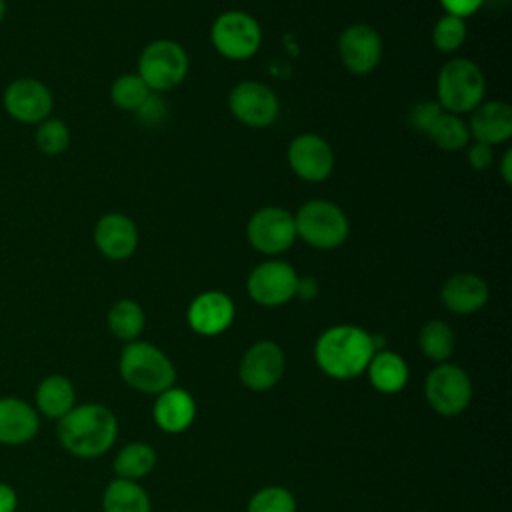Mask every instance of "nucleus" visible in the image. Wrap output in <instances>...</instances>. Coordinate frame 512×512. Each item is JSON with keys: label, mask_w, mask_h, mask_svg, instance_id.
<instances>
[{"label": "nucleus", "mask_w": 512, "mask_h": 512, "mask_svg": "<svg viewBox=\"0 0 512 512\" xmlns=\"http://www.w3.org/2000/svg\"><path fill=\"white\" fill-rule=\"evenodd\" d=\"M56 436L68 454L76 458H98L116 442L118 420L102 404H76L58 420Z\"/></svg>", "instance_id": "f257e3e1"}, {"label": "nucleus", "mask_w": 512, "mask_h": 512, "mask_svg": "<svg viewBox=\"0 0 512 512\" xmlns=\"http://www.w3.org/2000/svg\"><path fill=\"white\" fill-rule=\"evenodd\" d=\"M374 352L372 334L354 324H338L324 330L314 346L318 368L340 380L362 374Z\"/></svg>", "instance_id": "f03ea898"}, {"label": "nucleus", "mask_w": 512, "mask_h": 512, "mask_svg": "<svg viewBox=\"0 0 512 512\" xmlns=\"http://www.w3.org/2000/svg\"><path fill=\"white\" fill-rule=\"evenodd\" d=\"M120 376L138 392L160 394L174 384L176 368L158 346L134 340L120 354Z\"/></svg>", "instance_id": "7ed1b4c3"}, {"label": "nucleus", "mask_w": 512, "mask_h": 512, "mask_svg": "<svg viewBox=\"0 0 512 512\" xmlns=\"http://www.w3.org/2000/svg\"><path fill=\"white\" fill-rule=\"evenodd\" d=\"M486 92V80L480 66L468 58H450L438 72L436 96L442 110L452 114L472 112Z\"/></svg>", "instance_id": "20e7f679"}, {"label": "nucleus", "mask_w": 512, "mask_h": 512, "mask_svg": "<svg viewBox=\"0 0 512 512\" xmlns=\"http://www.w3.org/2000/svg\"><path fill=\"white\" fill-rule=\"evenodd\" d=\"M296 238L316 250H334L348 238L350 224L340 206L330 200H308L294 214Z\"/></svg>", "instance_id": "39448f33"}, {"label": "nucleus", "mask_w": 512, "mask_h": 512, "mask_svg": "<svg viewBox=\"0 0 512 512\" xmlns=\"http://www.w3.org/2000/svg\"><path fill=\"white\" fill-rule=\"evenodd\" d=\"M188 72L186 50L168 38L150 42L138 58V76L152 92H168L176 88Z\"/></svg>", "instance_id": "423d86ee"}, {"label": "nucleus", "mask_w": 512, "mask_h": 512, "mask_svg": "<svg viewBox=\"0 0 512 512\" xmlns=\"http://www.w3.org/2000/svg\"><path fill=\"white\" fill-rule=\"evenodd\" d=\"M210 38L224 58L248 60L262 44V28L248 12L228 10L212 22Z\"/></svg>", "instance_id": "0eeeda50"}, {"label": "nucleus", "mask_w": 512, "mask_h": 512, "mask_svg": "<svg viewBox=\"0 0 512 512\" xmlns=\"http://www.w3.org/2000/svg\"><path fill=\"white\" fill-rule=\"evenodd\" d=\"M424 394L432 410L442 416H456L470 404L472 384L464 368L450 362H440L428 372Z\"/></svg>", "instance_id": "6e6552de"}, {"label": "nucleus", "mask_w": 512, "mask_h": 512, "mask_svg": "<svg viewBox=\"0 0 512 512\" xmlns=\"http://www.w3.org/2000/svg\"><path fill=\"white\" fill-rule=\"evenodd\" d=\"M246 236L254 250L268 256L282 254L296 240L294 214L280 206H264L250 216Z\"/></svg>", "instance_id": "1a4fd4ad"}, {"label": "nucleus", "mask_w": 512, "mask_h": 512, "mask_svg": "<svg viewBox=\"0 0 512 512\" xmlns=\"http://www.w3.org/2000/svg\"><path fill=\"white\" fill-rule=\"evenodd\" d=\"M296 270L284 260H266L258 264L246 280L248 296L260 306H282L296 296Z\"/></svg>", "instance_id": "9d476101"}, {"label": "nucleus", "mask_w": 512, "mask_h": 512, "mask_svg": "<svg viewBox=\"0 0 512 512\" xmlns=\"http://www.w3.org/2000/svg\"><path fill=\"white\" fill-rule=\"evenodd\" d=\"M228 108L238 122L250 128H266L276 120L280 104L272 88L256 80H244L230 90Z\"/></svg>", "instance_id": "9b49d317"}, {"label": "nucleus", "mask_w": 512, "mask_h": 512, "mask_svg": "<svg viewBox=\"0 0 512 512\" xmlns=\"http://www.w3.org/2000/svg\"><path fill=\"white\" fill-rule=\"evenodd\" d=\"M2 106L16 122L40 124L50 116L54 96L50 88L36 78H16L4 88Z\"/></svg>", "instance_id": "f8f14e48"}, {"label": "nucleus", "mask_w": 512, "mask_h": 512, "mask_svg": "<svg viewBox=\"0 0 512 512\" xmlns=\"http://www.w3.org/2000/svg\"><path fill=\"white\" fill-rule=\"evenodd\" d=\"M286 370V356L282 348L272 340H260L252 344L238 366L240 382L254 390L264 392L274 388Z\"/></svg>", "instance_id": "ddd939ff"}, {"label": "nucleus", "mask_w": 512, "mask_h": 512, "mask_svg": "<svg viewBox=\"0 0 512 512\" xmlns=\"http://www.w3.org/2000/svg\"><path fill=\"white\" fill-rule=\"evenodd\" d=\"M288 164L292 172L306 182H322L334 170L332 146L318 134H298L288 146Z\"/></svg>", "instance_id": "4468645a"}, {"label": "nucleus", "mask_w": 512, "mask_h": 512, "mask_svg": "<svg viewBox=\"0 0 512 512\" xmlns=\"http://www.w3.org/2000/svg\"><path fill=\"white\" fill-rule=\"evenodd\" d=\"M338 54L350 74H370L382 58L380 34L368 24H352L338 38Z\"/></svg>", "instance_id": "2eb2a0df"}, {"label": "nucleus", "mask_w": 512, "mask_h": 512, "mask_svg": "<svg viewBox=\"0 0 512 512\" xmlns=\"http://www.w3.org/2000/svg\"><path fill=\"white\" fill-rule=\"evenodd\" d=\"M40 432V414L34 404L18 396H0V444L24 446Z\"/></svg>", "instance_id": "dca6fc26"}, {"label": "nucleus", "mask_w": 512, "mask_h": 512, "mask_svg": "<svg viewBox=\"0 0 512 512\" xmlns=\"http://www.w3.org/2000/svg\"><path fill=\"white\" fill-rule=\"evenodd\" d=\"M186 316L194 332L202 336H216L232 324L234 302L220 290H206L190 302Z\"/></svg>", "instance_id": "f3484780"}, {"label": "nucleus", "mask_w": 512, "mask_h": 512, "mask_svg": "<svg viewBox=\"0 0 512 512\" xmlns=\"http://www.w3.org/2000/svg\"><path fill=\"white\" fill-rule=\"evenodd\" d=\"M94 244L106 258L124 260L138 246L136 224L122 212H108L94 226Z\"/></svg>", "instance_id": "a211bd4d"}, {"label": "nucleus", "mask_w": 512, "mask_h": 512, "mask_svg": "<svg viewBox=\"0 0 512 512\" xmlns=\"http://www.w3.org/2000/svg\"><path fill=\"white\" fill-rule=\"evenodd\" d=\"M470 138L476 142L494 146L502 144L512 136V110L502 100H488L480 102L468 120Z\"/></svg>", "instance_id": "6ab92c4d"}, {"label": "nucleus", "mask_w": 512, "mask_h": 512, "mask_svg": "<svg viewBox=\"0 0 512 512\" xmlns=\"http://www.w3.org/2000/svg\"><path fill=\"white\" fill-rule=\"evenodd\" d=\"M440 300L454 314H474L488 302V286L478 274L458 272L442 284Z\"/></svg>", "instance_id": "aec40b11"}, {"label": "nucleus", "mask_w": 512, "mask_h": 512, "mask_svg": "<svg viewBox=\"0 0 512 512\" xmlns=\"http://www.w3.org/2000/svg\"><path fill=\"white\" fill-rule=\"evenodd\" d=\"M32 404L40 416L58 422L76 406V390L72 380L64 374L44 376L36 384Z\"/></svg>", "instance_id": "412c9836"}, {"label": "nucleus", "mask_w": 512, "mask_h": 512, "mask_svg": "<svg viewBox=\"0 0 512 512\" xmlns=\"http://www.w3.org/2000/svg\"><path fill=\"white\" fill-rule=\"evenodd\" d=\"M152 416L164 432L176 434L192 424L196 416V404L186 390L170 386L168 390L158 394L152 408Z\"/></svg>", "instance_id": "4be33fe9"}, {"label": "nucleus", "mask_w": 512, "mask_h": 512, "mask_svg": "<svg viewBox=\"0 0 512 512\" xmlns=\"http://www.w3.org/2000/svg\"><path fill=\"white\" fill-rule=\"evenodd\" d=\"M370 384L384 394H394L402 390L408 382V366L402 356L390 350H378L368 362Z\"/></svg>", "instance_id": "5701e85b"}, {"label": "nucleus", "mask_w": 512, "mask_h": 512, "mask_svg": "<svg viewBox=\"0 0 512 512\" xmlns=\"http://www.w3.org/2000/svg\"><path fill=\"white\" fill-rule=\"evenodd\" d=\"M104 512H150V498L146 490L134 480L116 478L102 494Z\"/></svg>", "instance_id": "b1692460"}, {"label": "nucleus", "mask_w": 512, "mask_h": 512, "mask_svg": "<svg viewBox=\"0 0 512 512\" xmlns=\"http://www.w3.org/2000/svg\"><path fill=\"white\" fill-rule=\"evenodd\" d=\"M156 464V452L150 444L144 442H130L118 450L114 456V472L118 478L136 480L152 472Z\"/></svg>", "instance_id": "393cba45"}, {"label": "nucleus", "mask_w": 512, "mask_h": 512, "mask_svg": "<svg viewBox=\"0 0 512 512\" xmlns=\"http://www.w3.org/2000/svg\"><path fill=\"white\" fill-rule=\"evenodd\" d=\"M144 320H146V316H144L142 306L128 298L114 302L106 316L108 330L118 340H124V342H134L140 336V332L144 328Z\"/></svg>", "instance_id": "a878e982"}, {"label": "nucleus", "mask_w": 512, "mask_h": 512, "mask_svg": "<svg viewBox=\"0 0 512 512\" xmlns=\"http://www.w3.org/2000/svg\"><path fill=\"white\" fill-rule=\"evenodd\" d=\"M426 136L430 138V142H434L440 150H446V152L462 150L470 140L468 124L458 114H452L446 110L438 114V118L428 128Z\"/></svg>", "instance_id": "bb28decb"}, {"label": "nucleus", "mask_w": 512, "mask_h": 512, "mask_svg": "<svg viewBox=\"0 0 512 512\" xmlns=\"http://www.w3.org/2000/svg\"><path fill=\"white\" fill-rule=\"evenodd\" d=\"M454 332L444 320H428L418 332V346L428 360L444 362L454 352Z\"/></svg>", "instance_id": "cd10ccee"}, {"label": "nucleus", "mask_w": 512, "mask_h": 512, "mask_svg": "<svg viewBox=\"0 0 512 512\" xmlns=\"http://www.w3.org/2000/svg\"><path fill=\"white\" fill-rule=\"evenodd\" d=\"M150 92L138 74H122L110 86V100L124 112H138L150 98Z\"/></svg>", "instance_id": "c85d7f7f"}, {"label": "nucleus", "mask_w": 512, "mask_h": 512, "mask_svg": "<svg viewBox=\"0 0 512 512\" xmlns=\"http://www.w3.org/2000/svg\"><path fill=\"white\" fill-rule=\"evenodd\" d=\"M34 142L42 154L58 156V154L66 152V148L70 144V130L60 118L48 116L46 120H42L38 124Z\"/></svg>", "instance_id": "c756f323"}, {"label": "nucleus", "mask_w": 512, "mask_h": 512, "mask_svg": "<svg viewBox=\"0 0 512 512\" xmlns=\"http://www.w3.org/2000/svg\"><path fill=\"white\" fill-rule=\"evenodd\" d=\"M466 40V24L462 18L452 16V14H444L436 20L434 28H432V44L440 50V52H456Z\"/></svg>", "instance_id": "7c9ffc66"}, {"label": "nucleus", "mask_w": 512, "mask_h": 512, "mask_svg": "<svg viewBox=\"0 0 512 512\" xmlns=\"http://www.w3.org/2000/svg\"><path fill=\"white\" fill-rule=\"evenodd\" d=\"M246 512H296V500L290 490L268 486L250 498Z\"/></svg>", "instance_id": "2f4dec72"}, {"label": "nucleus", "mask_w": 512, "mask_h": 512, "mask_svg": "<svg viewBox=\"0 0 512 512\" xmlns=\"http://www.w3.org/2000/svg\"><path fill=\"white\" fill-rule=\"evenodd\" d=\"M442 112L440 104L436 100H420L412 106L410 114H408V122L414 130L426 134L428 128L432 126V122L438 118V114Z\"/></svg>", "instance_id": "473e14b6"}, {"label": "nucleus", "mask_w": 512, "mask_h": 512, "mask_svg": "<svg viewBox=\"0 0 512 512\" xmlns=\"http://www.w3.org/2000/svg\"><path fill=\"white\" fill-rule=\"evenodd\" d=\"M494 162V152H492V146L488 144H482V142H474L470 148H468V164L476 170V172H484L492 166Z\"/></svg>", "instance_id": "72a5a7b5"}, {"label": "nucleus", "mask_w": 512, "mask_h": 512, "mask_svg": "<svg viewBox=\"0 0 512 512\" xmlns=\"http://www.w3.org/2000/svg\"><path fill=\"white\" fill-rule=\"evenodd\" d=\"M440 4L446 14H452L464 20L474 12H478L486 4V0H440Z\"/></svg>", "instance_id": "f704fd0d"}, {"label": "nucleus", "mask_w": 512, "mask_h": 512, "mask_svg": "<svg viewBox=\"0 0 512 512\" xmlns=\"http://www.w3.org/2000/svg\"><path fill=\"white\" fill-rule=\"evenodd\" d=\"M18 508V494L16 490L0 480V512H16Z\"/></svg>", "instance_id": "c9c22d12"}, {"label": "nucleus", "mask_w": 512, "mask_h": 512, "mask_svg": "<svg viewBox=\"0 0 512 512\" xmlns=\"http://www.w3.org/2000/svg\"><path fill=\"white\" fill-rule=\"evenodd\" d=\"M296 296L302 300H314L318 296V282L312 276H304L298 278V286H296Z\"/></svg>", "instance_id": "e433bc0d"}, {"label": "nucleus", "mask_w": 512, "mask_h": 512, "mask_svg": "<svg viewBox=\"0 0 512 512\" xmlns=\"http://www.w3.org/2000/svg\"><path fill=\"white\" fill-rule=\"evenodd\" d=\"M500 176L504 180V184L512 182V150H506L500 158Z\"/></svg>", "instance_id": "4c0bfd02"}, {"label": "nucleus", "mask_w": 512, "mask_h": 512, "mask_svg": "<svg viewBox=\"0 0 512 512\" xmlns=\"http://www.w3.org/2000/svg\"><path fill=\"white\" fill-rule=\"evenodd\" d=\"M6 14H8V4H6V0H0V24L4 22Z\"/></svg>", "instance_id": "58836bf2"}]
</instances>
